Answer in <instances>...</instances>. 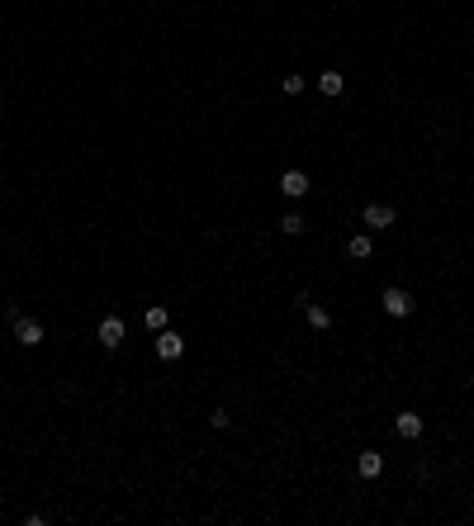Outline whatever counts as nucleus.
I'll return each mask as SVG.
<instances>
[{
  "instance_id": "f257e3e1",
  "label": "nucleus",
  "mask_w": 474,
  "mask_h": 526,
  "mask_svg": "<svg viewBox=\"0 0 474 526\" xmlns=\"http://www.w3.org/2000/svg\"><path fill=\"white\" fill-rule=\"evenodd\" d=\"M379 304H384V313H389V318H408V313H413V294H408V290H394V285L379 294Z\"/></svg>"
},
{
  "instance_id": "f03ea898",
  "label": "nucleus",
  "mask_w": 474,
  "mask_h": 526,
  "mask_svg": "<svg viewBox=\"0 0 474 526\" xmlns=\"http://www.w3.org/2000/svg\"><path fill=\"white\" fill-rule=\"evenodd\" d=\"M157 356L161 361H181L185 356V337L181 332H171V327H161L157 332Z\"/></svg>"
},
{
  "instance_id": "7ed1b4c3",
  "label": "nucleus",
  "mask_w": 474,
  "mask_h": 526,
  "mask_svg": "<svg viewBox=\"0 0 474 526\" xmlns=\"http://www.w3.org/2000/svg\"><path fill=\"white\" fill-rule=\"evenodd\" d=\"M15 342L33 351V346L43 342V322H38V318H15Z\"/></svg>"
},
{
  "instance_id": "20e7f679",
  "label": "nucleus",
  "mask_w": 474,
  "mask_h": 526,
  "mask_svg": "<svg viewBox=\"0 0 474 526\" xmlns=\"http://www.w3.org/2000/svg\"><path fill=\"white\" fill-rule=\"evenodd\" d=\"M95 337H100V346H109V351H119V346H124V318H105Z\"/></svg>"
},
{
  "instance_id": "39448f33",
  "label": "nucleus",
  "mask_w": 474,
  "mask_h": 526,
  "mask_svg": "<svg viewBox=\"0 0 474 526\" xmlns=\"http://www.w3.org/2000/svg\"><path fill=\"white\" fill-rule=\"evenodd\" d=\"M280 195H285V199H304V195H309V176H304V171H285V176H280Z\"/></svg>"
},
{
  "instance_id": "423d86ee",
  "label": "nucleus",
  "mask_w": 474,
  "mask_h": 526,
  "mask_svg": "<svg viewBox=\"0 0 474 526\" xmlns=\"http://www.w3.org/2000/svg\"><path fill=\"white\" fill-rule=\"evenodd\" d=\"M394 223H398L394 204H370L366 209V228H394Z\"/></svg>"
},
{
  "instance_id": "0eeeda50",
  "label": "nucleus",
  "mask_w": 474,
  "mask_h": 526,
  "mask_svg": "<svg viewBox=\"0 0 474 526\" xmlns=\"http://www.w3.org/2000/svg\"><path fill=\"white\" fill-rule=\"evenodd\" d=\"M394 427H398V436H403V441H418L427 422H422V413H398V418H394Z\"/></svg>"
},
{
  "instance_id": "6e6552de",
  "label": "nucleus",
  "mask_w": 474,
  "mask_h": 526,
  "mask_svg": "<svg viewBox=\"0 0 474 526\" xmlns=\"http://www.w3.org/2000/svg\"><path fill=\"white\" fill-rule=\"evenodd\" d=\"M356 470H361V479H379V474H384V455H379V450H361Z\"/></svg>"
},
{
  "instance_id": "1a4fd4ad",
  "label": "nucleus",
  "mask_w": 474,
  "mask_h": 526,
  "mask_svg": "<svg viewBox=\"0 0 474 526\" xmlns=\"http://www.w3.org/2000/svg\"><path fill=\"white\" fill-rule=\"evenodd\" d=\"M318 90H322L327 100H337V95L346 90V76L342 72H322V76H318Z\"/></svg>"
},
{
  "instance_id": "9d476101",
  "label": "nucleus",
  "mask_w": 474,
  "mask_h": 526,
  "mask_svg": "<svg viewBox=\"0 0 474 526\" xmlns=\"http://www.w3.org/2000/svg\"><path fill=\"white\" fill-rule=\"evenodd\" d=\"M370 252H375V242H370L366 233H356L346 242V256H351V261H370Z\"/></svg>"
},
{
  "instance_id": "9b49d317",
  "label": "nucleus",
  "mask_w": 474,
  "mask_h": 526,
  "mask_svg": "<svg viewBox=\"0 0 474 526\" xmlns=\"http://www.w3.org/2000/svg\"><path fill=\"white\" fill-rule=\"evenodd\" d=\"M304 318H309V327H313V332H327V327H332V313H327L322 304H309V309H304Z\"/></svg>"
},
{
  "instance_id": "f8f14e48",
  "label": "nucleus",
  "mask_w": 474,
  "mask_h": 526,
  "mask_svg": "<svg viewBox=\"0 0 474 526\" xmlns=\"http://www.w3.org/2000/svg\"><path fill=\"white\" fill-rule=\"evenodd\" d=\"M304 228H309V223H304V213H299V209H290L285 218H280V233H285V237H299Z\"/></svg>"
},
{
  "instance_id": "ddd939ff",
  "label": "nucleus",
  "mask_w": 474,
  "mask_h": 526,
  "mask_svg": "<svg viewBox=\"0 0 474 526\" xmlns=\"http://www.w3.org/2000/svg\"><path fill=\"white\" fill-rule=\"evenodd\" d=\"M142 322H147V332H161V327H166L171 318H166V309H157V304H152V309L142 313Z\"/></svg>"
},
{
  "instance_id": "4468645a",
  "label": "nucleus",
  "mask_w": 474,
  "mask_h": 526,
  "mask_svg": "<svg viewBox=\"0 0 474 526\" xmlns=\"http://www.w3.org/2000/svg\"><path fill=\"white\" fill-rule=\"evenodd\" d=\"M304 85H309L304 76H285V81H280V90H285V95H304Z\"/></svg>"
},
{
  "instance_id": "2eb2a0df",
  "label": "nucleus",
  "mask_w": 474,
  "mask_h": 526,
  "mask_svg": "<svg viewBox=\"0 0 474 526\" xmlns=\"http://www.w3.org/2000/svg\"><path fill=\"white\" fill-rule=\"evenodd\" d=\"M413 474H418L422 484H432V465H427V460H418V465H413Z\"/></svg>"
},
{
  "instance_id": "dca6fc26",
  "label": "nucleus",
  "mask_w": 474,
  "mask_h": 526,
  "mask_svg": "<svg viewBox=\"0 0 474 526\" xmlns=\"http://www.w3.org/2000/svg\"><path fill=\"white\" fill-rule=\"evenodd\" d=\"M470 81H474V72H470Z\"/></svg>"
},
{
  "instance_id": "f3484780",
  "label": "nucleus",
  "mask_w": 474,
  "mask_h": 526,
  "mask_svg": "<svg viewBox=\"0 0 474 526\" xmlns=\"http://www.w3.org/2000/svg\"><path fill=\"white\" fill-rule=\"evenodd\" d=\"M0 190H5V185H0Z\"/></svg>"
}]
</instances>
